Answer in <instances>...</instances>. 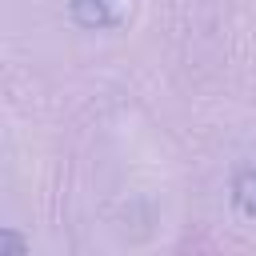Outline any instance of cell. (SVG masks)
I'll use <instances>...</instances> for the list:
<instances>
[{
  "label": "cell",
  "instance_id": "1",
  "mask_svg": "<svg viewBox=\"0 0 256 256\" xmlns=\"http://www.w3.org/2000/svg\"><path fill=\"white\" fill-rule=\"evenodd\" d=\"M72 20L84 28H108L124 16V0H68Z\"/></svg>",
  "mask_w": 256,
  "mask_h": 256
},
{
  "label": "cell",
  "instance_id": "3",
  "mask_svg": "<svg viewBox=\"0 0 256 256\" xmlns=\"http://www.w3.org/2000/svg\"><path fill=\"white\" fill-rule=\"evenodd\" d=\"M8 248H12V252H24V240L12 236V232H4V236H0V252H8Z\"/></svg>",
  "mask_w": 256,
  "mask_h": 256
},
{
  "label": "cell",
  "instance_id": "2",
  "mask_svg": "<svg viewBox=\"0 0 256 256\" xmlns=\"http://www.w3.org/2000/svg\"><path fill=\"white\" fill-rule=\"evenodd\" d=\"M232 200H236V208H240L248 220H256V160L244 164V168L232 176Z\"/></svg>",
  "mask_w": 256,
  "mask_h": 256
}]
</instances>
